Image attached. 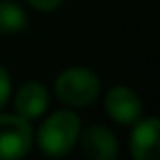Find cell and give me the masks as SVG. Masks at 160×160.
<instances>
[{
    "instance_id": "6",
    "label": "cell",
    "mask_w": 160,
    "mask_h": 160,
    "mask_svg": "<svg viewBox=\"0 0 160 160\" xmlns=\"http://www.w3.org/2000/svg\"><path fill=\"white\" fill-rule=\"evenodd\" d=\"M81 150L91 160H116L120 154L118 140L106 126H91L81 136Z\"/></svg>"
},
{
    "instance_id": "10",
    "label": "cell",
    "mask_w": 160,
    "mask_h": 160,
    "mask_svg": "<svg viewBox=\"0 0 160 160\" xmlns=\"http://www.w3.org/2000/svg\"><path fill=\"white\" fill-rule=\"evenodd\" d=\"M32 8L37 10H43V12H51V10H57L59 6L63 4V0H27Z\"/></svg>"
},
{
    "instance_id": "9",
    "label": "cell",
    "mask_w": 160,
    "mask_h": 160,
    "mask_svg": "<svg viewBox=\"0 0 160 160\" xmlns=\"http://www.w3.org/2000/svg\"><path fill=\"white\" fill-rule=\"evenodd\" d=\"M10 89H12V85H10V75H8V71L0 65V109L6 106L8 98H10Z\"/></svg>"
},
{
    "instance_id": "1",
    "label": "cell",
    "mask_w": 160,
    "mask_h": 160,
    "mask_svg": "<svg viewBox=\"0 0 160 160\" xmlns=\"http://www.w3.org/2000/svg\"><path fill=\"white\" fill-rule=\"evenodd\" d=\"M81 134V120L75 112H55L39 128V148L47 156H65L77 144Z\"/></svg>"
},
{
    "instance_id": "3",
    "label": "cell",
    "mask_w": 160,
    "mask_h": 160,
    "mask_svg": "<svg viewBox=\"0 0 160 160\" xmlns=\"http://www.w3.org/2000/svg\"><path fill=\"white\" fill-rule=\"evenodd\" d=\"M32 144V128L18 113H0V160L27 156Z\"/></svg>"
},
{
    "instance_id": "5",
    "label": "cell",
    "mask_w": 160,
    "mask_h": 160,
    "mask_svg": "<svg viewBox=\"0 0 160 160\" xmlns=\"http://www.w3.org/2000/svg\"><path fill=\"white\" fill-rule=\"evenodd\" d=\"M160 122L144 118L130 134V152L136 160H156L160 154Z\"/></svg>"
},
{
    "instance_id": "4",
    "label": "cell",
    "mask_w": 160,
    "mask_h": 160,
    "mask_svg": "<svg viewBox=\"0 0 160 160\" xmlns=\"http://www.w3.org/2000/svg\"><path fill=\"white\" fill-rule=\"evenodd\" d=\"M106 112L118 124H134L142 116V99L134 89L126 85L112 87L106 95Z\"/></svg>"
},
{
    "instance_id": "7",
    "label": "cell",
    "mask_w": 160,
    "mask_h": 160,
    "mask_svg": "<svg viewBox=\"0 0 160 160\" xmlns=\"http://www.w3.org/2000/svg\"><path fill=\"white\" fill-rule=\"evenodd\" d=\"M49 106V91L43 83L28 81L16 91L14 95V108L16 113L24 120H37L47 112Z\"/></svg>"
},
{
    "instance_id": "8",
    "label": "cell",
    "mask_w": 160,
    "mask_h": 160,
    "mask_svg": "<svg viewBox=\"0 0 160 160\" xmlns=\"http://www.w3.org/2000/svg\"><path fill=\"white\" fill-rule=\"evenodd\" d=\"M28 24V16L20 4L12 0H0V35L22 32Z\"/></svg>"
},
{
    "instance_id": "2",
    "label": "cell",
    "mask_w": 160,
    "mask_h": 160,
    "mask_svg": "<svg viewBox=\"0 0 160 160\" xmlns=\"http://www.w3.org/2000/svg\"><path fill=\"white\" fill-rule=\"evenodd\" d=\"M55 93L67 106H91L99 95V77L85 67H69L57 75Z\"/></svg>"
}]
</instances>
